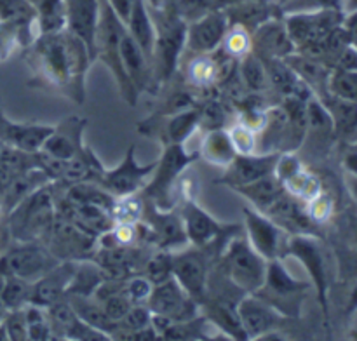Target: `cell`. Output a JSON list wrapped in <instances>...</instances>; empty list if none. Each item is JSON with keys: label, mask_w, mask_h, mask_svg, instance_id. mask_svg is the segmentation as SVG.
<instances>
[{"label": "cell", "mask_w": 357, "mask_h": 341, "mask_svg": "<svg viewBox=\"0 0 357 341\" xmlns=\"http://www.w3.org/2000/svg\"><path fill=\"white\" fill-rule=\"evenodd\" d=\"M126 24L119 19L117 14L114 13L107 0H100V21H98L96 31V56H100L114 73L117 80L121 93L129 104H135L138 93L132 87L128 73H126L124 65L121 58V40L124 35Z\"/></svg>", "instance_id": "cell-1"}, {"label": "cell", "mask_w": 357, "mask_h": 341, "mask_svg": "<svg viewBox=\"0 0 357 341\" xmlns=\"http://www.w3.org/2000/svg\"><path fill=\"white\" fill-rule=\"evenodd\" d=\"M267 263L246 239L230 240L223 251V270L230 284L246 294H255L264 285Z\"/></svg>", "instance_id": "cell-2"}, {"label": "cell", "mask_w": 357, "mask_h": 341, "mask_svg": "<svg viewBox=\"0 0 357 341\" xmlns=\"http://www.w3.org/2000/svg\"><path fill=\"white\" fill-rule=\"evenodd\" d=\"M309 284L296 280L286 267L281 257H275L267 263V275L265 282L255 294L265 303L278 310L284 317H298L300 305Z\"/></svg>", "instance_id": "cell-3"}, {"label": "cell", "mask_w": 357, "mask_h": 341, "mask_svg": "<svg viewBox=\"0 0 357 341\" xmlns=\"http://www.w3.org/2000/svg\"><path fill=\"white\" fill-rule=\"evenodd\" d=\"M344 14L340 9H312L289 13L284 24L295 49L310 47L326 40L328 35L340 26Z\"/></svg>", "instance_id": "cell-4"}, {"label": "cell", "mask_w": 357, "mask_h": 341, "mask_svg": "<svg viewBox=\"0 0 357 341\" xmlns=\"http://www.w3.org/2000/svg\"><path fill=\"white\" fill-rule=\"evenodd\" d=\"M52 221H54L52 198L45 191L44 187L24 197L14 207L13 216H10L14 235H16V239L24 240V242L35 239V235L47 233Z\"/></svg>", "instance_id": "cell-5"}, {"label": "cell", "mask_w": 357, "mask_h": 341, "mask_svg": "<svg viewBox=\"0 0 357 341\" xmlns=\"http://www.w3.org/2000/svg\"><path fill=\"white\" fill-rule=\"evenodd\" d=\"M197 159V153L188 155L183 150V145L180 143H171L160 159L157 160V167L152 174V180L149 184H145V193L150 200L155 202L160 209H171L173 200V187L176 177L183 173L185 167L192 164V160Z\"/></svg>", "instance_id": "cell-6"}, {"label": "cell", "mask_w": 357, "mask_h": 341, "mask_svg": "<svg viewBox=\"0 0 357 341\" xmlns=\"http://www.w3.org/2000/svg\"><path fill=\"white\" fill-rule=\"evenodd\" d=\"M282 256H293L305 267L307 273L312 278V284L317 291V299L328 315V271L324 263V254L319 242L309 233H295L286 242Z\"/></svg>", "instance_id": "cell-7"}, {"label": "cell", "mask_w": 357, "mask_h": 341, "mask_svg": "<svg viewBox=\"0 0 357 341\" xmlns=\"http://www.w3.org/2000/svg\"><path fill=\"white\" fill-rule=\"evenodd\" d=\"M157 162L146 164V166H142L138 164L135 157V145H131L126 152L124 160L119 164L117 167L110 170H105L100 174V183L108 193H112L117 198L131 197L136 191L145 188L146 181L152 176L153 170H155Z\"/></svg>", "instance_id": "cell-8"}, {"label": "cell", "mask_w": 357, "mask_h": 341, "mask_svg": "<svg viewBox=\"0 0 357 341\" xmlns=\"http://www.w3.org/2000/svg\"><path fill=\"white\" fill-rule=\"evenodd\" d=\"M145 305L149 306L153 315L167 317L173 322H185V320L199 317V303L183 291V287L178 284L174 277L153 285Z\"/></svg>", "instance_id": "cell-9"}, {"label": "cell", "mask_w": 357, "mask_h": 341, "mask_svg": "<svg viewBox=\"0 0 357 341\" xmlns=\"http://www.w3.org/2000/svg\"><path fill=\"white\" fill-rule=\"evenodd\" d=\"M54 264V256L33 244L13 247L0 257V277L14 275L33 284L35 280L47 273Z\"/></svg>", "instance_id": "cell-10"}, {"label": "cell", "mask_w": 357, "mask_h": 341, "mask_svg": "<svg viewBox=\"0 0 357 341\" xmlns=\"http://www.w3.org/2000/svg\"><path fill=\"white\" fill-rule=\"evenodd\" d=\"M243 214L244 223H246L248 240L253 249L267 261L282 257L284 254L282 251L286 249V242H288V240L284 242V228L279 226L271 216L255 207H244Z\"/></svg>", "instance_id": "cell-11"}, {"label": "cell", "mask_w": 357, "mask_h": 341, "mask_svg": "<svg viewBox=\"0 0 357 341\" xmlns=\"http://www.w3.org/2000/svg\"><path fill=\"white\" fill-rule=\"evenodd\" d=\"M173 277L192 299L201 305L208 296V261L201 247L173 256Z\"/></svg>", "instance_id": "cell-12"}, {"label": "cell", "mask_w": 357, "mask_h": 341, "mask_svg": "<svg viewBox=\"0 0 357 341\" xmlns=\"http://www.w3.org/2000/svg\"><path fill=\"white\" fill-rule=\"evenodd\" d=\"M100 21V0H65L66 31L86 45L89 58H96V31Z\"/></svg>", "instance_id": "cell-13"}, {"label": "cell", "mask_w": 357, "mask_h": 341, "mask_svg": "<svg viewBox=\"0 0 357 341\" xmlns=\"http://www.w3.org/2000/svg\"><path fill=\"white\" fill-rule=\"evenodd\" d=\"M142 219L145 221L146 232L150 233V240L160 249H169L188 242L181 216L174 214L169 209H160L153 200L143 205Z\"/></svg>", "instance_id": "cell-14"}, {"label": "cell", "mask_w": 357, "mask_h": 341, "mask_svg": "<svg viewBox=\"0 0 357 341\" xmlns=\"http://www.w3.org/2000/svg\"><path fill=\"white\" fill-rule=\"evenodd\" d=\"M281 152H268L264 155L255 153H237L236 159L225 167V173L220 177V184H227L234 190L237 187L257 181L260 177L274 174L275 164H278Z\"/></svg>", "instance_id": "cell-15"}, {"label": "cell", "mask_w": 357, "mask_h": 341, "mask_svg": "<svg viewBox=\"0 0 357 341\" xmlns=\"http://www.w3.org/2000/svg\"><path fill=\"white\" fill-rule=\"evenodd\" d=\"M229 26L230 21L227 13L209 10L204 16L187 24L185 44L197 54H208V52L216 51L223 44V38L229 33Z\"/></svg>", "instance_id": "cell-16"}, {"label": "cell", "mask_w": 357, "mask_h": 341, "mask_svg": "<svg viewBox=\"0 0 357 341\" xmlns=\"http://www.w3.org/2000/svg\"><path fill=\"white\" fill-rule=\"evenodd\" d=\"M237 315H239L241 326H243L246 340H257L264 338L267 333L275 331L278 324L281 322L282 315L268 303L258 298L257 294H248L237 303Z\"/></svg>", "instance_id": "cell-17"}, {"label": "cell", "mask_w": 357, "mask_h": 341, "mask_svg": "<svg viewBox=\"0 0 357 341\" xmlns=\"http://www.w3.org/2000/svg\"><path fill=\"white\" fill-rule=\"evenodd\" d=\"M75 270V261H63V263L54 264L47 273L31 284L30 305L47 308L52 303L65 298Z\"/></svg>", "instance_id": "cell-18"}, {"label": "cell", "mask_w": 357, "mask_h": 341, "mask_svg": "<svg viewBox=\"0 0 357 341\" xmlns=\"http://www.w3.org/2000/svg\"><path fill=\"white\" fill-rule=\"evenodd\" d=\"M84 125H86V120H79L75 117L63 120V124L54 127V131L45 139L40 152L58 160H70L82 155L86 150L82 148Z\"/></svg>", "instance_id": "cell-19"}, {"label": "cell", "mask_w": 357, "mask_h": 341, "mask_svg": "<svg viewBox=\"0 0 357 341\" xmlns=\"http://www.w3.org/2000/svg\"><path fill=\"white\" fill-rule=\"evenodd\" d=\"M180 216L181 221H183L187 240L190 244H194L195 247L208 246L216 237L222 235V223L216 221L209 212H206L197 202L190 200V198L183 204Z\"/></svg>", "instance_id": "cell-20"}, {"label": "cell", "mask_w": 357, "mask_h": 341, "mask_svg": "<svg viewBox=\"0 0 357 341\" xmlns=\"http://www.w3.org/2000/svg\"><path fill=\"white\" fill-rule=\"evenodd\" d=\"M251 47H253V51L264 52L261 58L284 59L295 52V45L289 38L284 21L278 19H265L255 28Z\"/></svg>", "instance_id": "cell-21"}, {"label": "cell", "mask_w": 357, "mask_h": 341, "mask_svg": "<svg viewBox=\"0 0 357 341\" xmlns=\"http://www.w3.org/2000/svg\"><path fill=\"white\" fill-rule=\"evenodd\" d=\"M52 131H54V127H51V125L16 124V122L7 120L0 113V141L20 150V152H40L42 145Z\"/></svg>", "instance_id": "cell-22"}, {"label": "cell", "mask_w": 357, "mask_h": 341, "mask_svg": "<svg viewBox=\"0 0 357 341\" xmlns=\"http://www.w3.org/2000/svg\"><path fill=\"white\" fill-rule=\"evenodd\" d=\"M126 30L135 38L136 44L146 56V59L153 58V47H155V26H153L152 16L146 9L145 0H136L132 6L129 19L126 23Z\"/></svg>", "instance_id": "cell-23"}, {"label": "cell", "mask_w": 357, "mask_h": 341, "mask_svg": "<svg viewBox=\"0 0 357 341\" xmlns=\"http://www.w3.org/2000/svg\"><path fill=\"white\" fill-rule=\"evenodd\" d=\"M66 299H68L72 308L75 310L77 317H79L82 322L89 324L91 327L108 334L110 338L112 334L117 333L119 324L114 322V320L108 317V313L105 312V308L101 306L100 301H93L91 296H79V294H66Z\"/></svg>", "instance_id": "cell-24"}, {"label": "cell", "mask_w": 357, "mask_h": 341, "mask_svg": "<svg viewBox=\"0 0 357 341\" xmlns=\"http://www.w3.org/2000/svg\"><path fill=\"white\" fill-rule=\"evenodd\" d=\"M239 195L246 197L251 204L255 205V209L265 212L282 193H284V184L274 176V174H268V176L260 177L257 181H251V183L243 184V187L234 188Z\"/></svg>", "instance_id": "cell-25"}, {"label": "cell", "mask_w": 357, "mask_h": 341, "mask_svg": "<svg viewBox=\"0 0 357 341\" xmlns=\"http://www.w3.org/2000/svg\"><path fill=\"white\" fill-rule=\"evenodd\" d=\"M121 58L126 73H128L129 80H131L136 93L145 89L146 75H149V66H146V61H149V59L143 54V51L139 49V45L136 44L135 38L128 33V30H124V35H122Z\"/></svg>", "instance_id": "cell-26"}, {"label": "cell", "mask_w": 357, "mask_h": 341, "mask_svg": "<svg viewBox=\"0 0 357 341\" xmlns=\"http://www.w3.org/2000/svg\"><path fill=\"white\" fill-rule=\"evenodd\" d=\"M202 155L213 166H229L237 155L229 132L223 129H213L202 143Z\"/></svg>", "instance_id": "cell-27"}, {"label": "cell", "mask_w": 357, "mask_h": 341, "mask_svg": "<svg viewBox=\"0 0 357 341\" xmlns=\"http://www.w3.org/2000/svg\"><path fill=\"white\" fill-rule=\"evenodd\" d=\"M328 108L333 120V129L342 136H347L357 129V101L342 100V97L330 94L326 103H323Z\"/></svg>", "instance_id": "cell-28"}, {"label": "cell", "mask_w": 357, "mask_h": 341, "mask_svg": "<svg viewBox=\"0 0 357 341\" xmlns=\"http://www.w3.org/2000/svg\"><path fill=\"white\" fill-rule=\"evenodd\" d=\"M30 292L31 282L14 277V275L0 277V301L6 312L24 308L30 303Z\"/></svg>", "instance_id": "cell-29"}, {"label": "cell", "mask_w": 357, "mask_h": 341, "mask_svg": "<svg viewBox=\"0 0 357 341\" xmlns=\"http://www.w3.org/2000/svg\"><path fill=\"white\" fill-rule=\"evenodd\" d=\"M199 124H201V113H199V110L187 108V110H181L178 113H174L173 118L167 122L169 145L171 143H180V145H183Z\"/></svg>", "instance_id": "cell-30"}, {"label": "cell", "mask_w": 357, "mask_h": 341, "mask_svg": "<svg viewBox=\"0 0 357 341\" xmlns=\"http://www.w3.org/2000/svg\"><path fill=\"white\" fill-rule=\"evenodd\" d=\"M103 277H101L100 268L93 267L89 263L77 264L75 275H73L72 282L66 294H79V296H93L96 289L100 287Z\"/></svg>", "instance_id": "cell-31"}, {"label": "cell", "mask_w": 357, "mask_h": 341, "mask_svg": "<svg viewBox=\"0 0 357 341\" xmlns=\"http://www.w3.org/2000/svg\"><path fill=\"white\" fill-rule=\"evenodd\" d=\"M241 79L251 90H264L268 86L267 70L264 61L255 51H250L241 59Z\"/></svg>", "instance_id": "cell-32"}, {"label": "cell", "mask_w": 357, "mask_h": 341, "mask_svg": "<svg viewBox=\"0 0 357 341\" xmlns=\"http://www.w3.org/2000/svg\"><path fill=\"white\" fill-rule=\"evenodd\" d=\"M282 184H284V190L288 193H291L293 197L305 198V200H312L314 197H317L321 193V184L317 181V177L305 173L303 169H300L295 176H291Z\"/></svg>", "instance_id": "cell-33"}, {"label": "cell", "mask_w": 357, "mask_h": 341, "mask_svg": "<svg viewBox=\"0 0 357 341\" xmlns=\"http://www.w3.org/2000/svg\"><path fill=\"white\" fill-rule=\"evenodd\" d=\"M328 90L342 100L357 101V72L337 70L328 80Z\"/></svg>", "instance_id": "cell-34"}, {"label": "cell", "mask_w": 357, "mask_h": 341, "mask_svg": "<svg viewBox=\"0 0 357 341\" xmlns=\"http://www.w3.org/2000/svg\"><path fill=\"white\" fill-rule=\"evenodd\" d=\"M24 315H26L28 340H51V324H49V319L45 317L42 306H35L28 303L26 308H24Z\"/></svg>", "instance_id": "cell-35"}, {"label": "cell", "mask_w": 357, "mask_h": 341, "mask_svg": "<svg viewBox=\"0 0 357 341\" xmlns=\"http://www.w3.org/2000/svg\"><path fill=\"white\" fill-rule=\"evenodd\" d=\"M0 16L7 23H28L35 16V7L28 0H0Z\"/></svg>", "instance_id": "cell-36"}, {"label": "cell", "mask_w": 357, "mask_h": 341, "mask_svg": "<svg viewBox=\"0 0 357 341\" xmlns=\"http://www.w3.org/2000/svg\"><path fill=\"white\" fill-rule=\"evenodd\" d=\"M146 277L150 278L153 285L173 277V254L162 249L155 256L150 257L149 263H146Z\"/></svg>", "instance_id": "cell-37"}, {"label": "cell", "mask_w": 357, "mask_h": 341, "mask_svg": "<svg viewBox=\"0 0 357 341\" xmlns=\"http://www.w3.org/2000/svg\"><path fill=\"white\" fill-rule=\"evenodd\" d=\"M152 326V312L146 305H132L129 312L126 313L124 319L119 322V331L122 333H135V331L145 329V327Z\"/></svg>", "instance_id": "cell-38"}, {"label": "cell", "mask_w": 357, "mask_h": 341, "mask_svg": "<svg viewBox=\"0 0 357 341\" xmlns=\"http://www.w3.org/2000/svg\"><path fill=\"white\" fill-rule=\"evenodd\" d=\"M98 301L101 303V306H103L105 312L108 313V317H110V319L117 324L124 319V315L129 312V308L135 305V303L129 299V296L122 291L110 292V294H107L105 298L98 299Z\"/></svg>", "instance_id": "cell-39"}, {"label": "cell", "mask_w": 357, "mask_h": 341, "mask_svg": "<svg viewBox=\"0 0 357 341\" xmlns=\"http://www.w3.org/2000/svg\"><path fill=\"white\" fill-rule=\"evenodd\" d=\"M3 326H6L7 336L13 341H24L28 340V326H26V315H24V308L20 310H9L3 317Z\"/></svg>", "instance_id": "cell-40"}, {"label": "cell", "mask_w": 357, "mask_h": 341, "mask_svg": "<svg viewBox=\"0 0 357 341\" xmlns=\"http://www.w3.org/2000/svg\"><path fill=\"white\" fill-rule=\"evenodd\" d=\"M174 9L181 19H197L204 16L208 10V0H173Z\"/></svg>", "instance_id": "cell-41"}, {"label": "cell", "mask_w": 357, "mask_h": 341, "mask_svg": "<svg viewBox=\"0 0 357 341\" xmlns=\"http://www.w3.org/2000/svg\"><path fill=\"white\" fill-rule=\"evenodd\" d=\"M230 139H232V145L236 148L237 153H253L255 145H257V139H255L253 131L246 125H237L232 131L229 132Z\"/></svg>", "instance_id": "cell-42"}, {"label": "cell", "mask_w": 357, "mask_h": 341, "mask_svg": "<svg viewBox=\"0 0 357 341\" xmlns=\"http://www.w3.org/2000/svg\"><path fill=\"white\" fill-rule=\"evenodd\" d=\"M153 284L150 282L149 277H135L128 282V287H126V294L129 296L132 303L146 301V298L152 292Z\"/></svg>", "instance_id": "cell-43"}, {"label": "cell", "mask_w": 357, "mask_h": 341, "mask_svg": "<svg viewBox=\"0 0 357 341\" xmlns=\"http://www.w3.org/2000/svg\"><path fill=\"white\" fill-rule=\"evenodd\" d=\"M331 212V202L330 198L324 195H317L312 198V207L309 209V218L314 221H324Z\"/></svg>", "instance_id": "cell-44"}, {"label": "cell", "mask_w": 357, "mask_h": 341, "mask_svg": "<svg viewBox=\"0 0 357 341\" xmlns=\"http://www.w3.org/2000/svg\"><path fill=\"white\" fill-rule=\"evenodd\" d=\"M342 26H344L345 33H347L349 44L357 51V9H352L351 14L344 16Z\"/></svg>", "instance_id": "cell-45"}, {"label": "cell", "mask_w": 357, "mask_h": 341, "mask_svg": "<svg viewBox=\"0 0 357 341\" xmlns=\"http://www.w3.org/2000/svg\"><path fill=\"white\" fill-rule=\"evenodd\" d=\"M108 6L114 9V13L117 14L119 19L122 21V23H128L129 19V14H131V9L132 6H135L136 0H107Z\"/></svg>", "instance_id": "cell-46"}, {"label": "cell", "mask_w": 357, "mask_h": 341, "mask_svg": "<svg viewBox=\"0 0 357 341\" xmlns=\"http://www.w3.org/2000/svg\"><path fill=\"white\" fill-rule=\"evenodd\" d=\"M13 180L14 176H13V170H10V166L0 162V191H6Z\"/></svg>", "instance_id": "cell-47"}, {"label": "cell", "mask_w": 357, "mask_h": 341, "mask_svg": "<svg viewBox=\"0 0 357 341\" xmlns=\"http://www.w3.org/2000/svg\"><path fill=\"white\" fill-rule=\"evenodd\" d=\"M344 167L347 169V173L351 174V176L357 177V152H351L345 155Z\"/></svg>", "instance_id": "cell-48"}, {"label": "cell", "mask_w": 357, "mask_h": 341, "mask_svg": "<svg viewBox=\"0 0 357 341\" xmlns=\"http://www.w3.org/2000/svg\"><path fill=\"white\" fill-rule=\"evenodd\" d=\"M347 184H349V190H351L352 197H354L356 200H357V177L356 176H351V174H349Z\"/></svg>", "instance_id": "cell-49"}, {"label": "cell", "mask_w": 357, "mask_h": 341, "mask_svg": "<svg viewBox=\"0 0 357 341\" xmlns=\"http://www.w3.org/2000/svg\"><path fill=\"white\" fill-rule=\"evenodd\" d=\"M351 310H357V285L354 291H352V296H351Z\"/></svg>", "instance_id": "cell-50"}, {"label": "cell", "mask_w": 357, "mask_h": 341, "mask_svg": "<svg viewBox=\"0 0 357 341\" xmlns=\"http://www.w3.org/2000/svg\"><path fill=\"white\" fill-rule=\"evenodd\" d=\"M7 340H9V336H7L6 326H3V322H0V341H7Z\"/></svg>", "instance_id": "cell-51"}, {"label": "cell", "mask_w": 357, "mask_h": 341, "mask_svg": "<svg viewBox=\"0 0 357 341\" xmlns=\"http://www.w3.org/2000/svg\"><path fill=\"white\" fill-rule=\"evenodd\" d=\"M3 317H6V308H3L2 301H0V322H2V320H3Z\"/></svg>", "instance_id": "cell-52"}, {"label": "cell", "mask_w": 357, "mask_h": 341, "mask_svg": "<svg viewBox=\"0 0 357 341\" xmlns=\"http://www.w3.org/2000/svg\"><path fill=\"white\" fill-rule=\"evenodd\" d=\"M356 242H357V228H356Z\"/></svg>", "instance_id": "cell-53"}, {"label": "cell", "mask_w": 357, "mask_h": 341, "mask_svg": "<svg viewBox=\"0 0 357 341\" xmlns=\"http://www.w3.org/2000/svg\"><path fill=\"white\" fill-rule=\"evenodd\" d=\"M282 2H289V0H282Z\"/></svg>", "instance_id": "cell-54"}]
</instances>
